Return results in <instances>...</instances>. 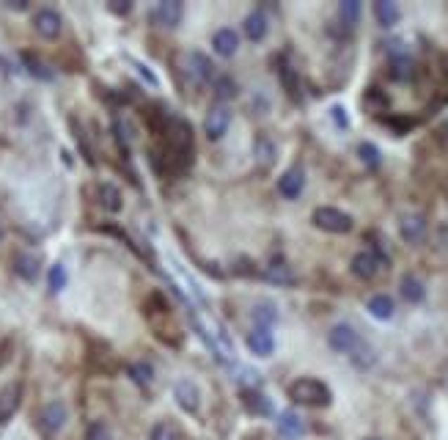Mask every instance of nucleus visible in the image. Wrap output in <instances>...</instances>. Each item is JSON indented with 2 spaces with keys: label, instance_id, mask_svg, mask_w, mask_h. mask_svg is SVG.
I'll use <instances>...</instances> for the list:
<instances>
[{
  "label": "nucleus",
  "instance_id": "1",
  "mask_svg": "<svg viewBox=\"0 0 448 440\" xmlns=\"http://www.w3.org/2000/svg\"><path fill=\"white\" fill-rule=\"evenodd\" d=\"M165 162L173 174L185 171L192 162V127L179 116L165 122Z\"/></svg>",
  "mask_w": 448,
  "mask_h": 440
},
{
  "label": "nucleus",
  "instance_id": "2",
  "mask_svg": "<svg viewBox=\"0 0 448 440\" xmlns=\"http://www.w3.org/2000/svg\"><path fill=\"white\" fill-rule=\"evenodd\" d=\"M289 399L297 405H305V408H327L333 402V394L322 380L300 377L289 385Z\"/></svg>",
  "mask_w": 448,
  "mask_h": 440
},
{
  "label": "nucleus",
  "instance_id": "3",
  "mask_svg": "<svg viewBox=\"0 0 448 440\" xmlns=\"http://www.w3.org/2000/svg\"><path fill=\"white\" fill-rule=\"evenodd\" d=\"M314 226L322 231H330V234H347V231H353V218L336 207H319V209H314Z\"/></svg>",
  "mask_w": 448,
  "mask_h": 440
},
{
  "label": "nucleus",
  "instance_id": "4",
  "mask_svg": "<svg viewBox=\"0 0 448 440\" xmlns=\"http://www.w3.org/2000/svg\"><path fill=\"white\" fill-rule=\"evenodd\" d=\"M360 336H357V330H355L353 325H347V322H338V325H333L330 328V333H327V344L330 349H336V352H341V355H353L355 349L360 347Z\"/></svg>",
  "mask_w": 448,
  "mask_h": 440
},
{
  "label": "nucleus",
  "instance_id": "5",
  "mask_svg": "<svg viewBox=\"0 0 448 440\" xmlns=\"http://www.w3.org/2000/svg\"><path fill=\"white\" fill-rule=\"evenodd\" d=\"M66 421H69V410L61 399H53V402H47L41 413H39V427L47 432V435H58L61 429L66 427Z\"/></svg>",
  "mask_w": 448,
  "mask_h": 440
},
{
  "label": "nucleus",
  "instance_id": "6",
  "mask_svg": "<svg viewBox=\"0 0 448 440\" xmlns=\"http://www.w3.org/2000/svg\"><path fill=\"white\" fill-rule=\"evenodd\" d=\"M33 28L44 39H58L61 28H64V20H61V14L55 8H39L33 14Z\"/></svg>",
  "mask_w": 448,
  "mask_h": 440
},
{
  "label": "nucleus",
  "instance_id": "7",
  "mask_svg": "<svg viewBox=\"0 0 448 440\" xmlns=\"http://www.w3.org/2000/svg\"><path fill=\"white\" fill-rule=\"evenodd\" d=\"M231 124V110L225 105H215L209 113H206V122H204V132L209 141H220L225 135V129Z\"/></svg>",
  "mask_w": 448,
  "mask_h": 440
},
{
  "label": "nucleus",
  "instance_id": "8",
  "mask_svg": "<svg viewBox=\"0 0 448 440\" xmlns=\"http://www.w3.org/2000/svg\"><path fill=\"white\" fill-rule=\"evenodd\" d=\"M152 17H154V22H160L162 28H179V22L185 17V6L179 0H162Z\"/></svg>",
  "mask_w": 448,
  "mask_h": 440
},
{
  "label": "nucleus",
  "instance_id": "9",
  "mask_svg": "<svg viewBox=\"0 0 448 440\" xmlns=\"http://www.w3.org/2000/svg\"><path fill=\"white\" fill-rule=\"evenodd\" d=\"M187 75L201 86V83H209V80H212L215 66H212V61H209L201 50H192V53H187Z\"/></svg>",
  "mask_w": 448,
  "mask_h": 440
},
{
  "label": "nucleus",
  "instance_id": "10",
  "mask_svg": "<svg viewBox=\"0 0 448 440\" xmlns=\"http://www.w3.org/2000/svg\"><path fill=\"white\" fill-rule=\"evenodd\" d=\"M305 188V171L300 168V165H294V168H289L286 174L278 179V193L284 195V198H297L300 193Z\"/></svg>",
  "mask_w": 448,
  "mask_h": 440
},
{
  "label": "nucleus",
  "instance_id": "11",
  "mask_svg": "<svg viewBox=\"0 0 448 440\" xmlns=\"http://www.w3.org/2000/svg\"><path fill=\"white\" fill-rule=\"evenodd\" d=\"M173 396L179 402V408L187 410V413H198V405H201V394L195 388V382L190 380H179L176 388H173Z\"/></svg>",
  "mask_w": 448,
  "mask_h": 440
},
{
  "label": "nucleus",
  "instance_id": "12",
  "mask_svg": "<svg viewBox=\"0 0 448 440\" xmlns=\"http://www.w3.org/2000/svg\"><path fill=\"white\" fill-rule=\"evenodd\" d=\"M248 349L258 355V358H270L275 352V339L270 333V328H256L251 336H248Z\"/></svg>",
  "mask_w": 448,
  "mask_h": 440
},
{
  "label": "nucleus",
  "instance_id": "13",
  "mask_svg": "<svg viewBox=\"0 0 448 440\" xmlns=\"http://www.w3.org/2000/svg\"><path fill=\"white\" fill-rule=\"evenodd\" d=\"M20 396H22V388L14 382V385H6L3 391H0V424H6L17 408H20Z\"/></svg>",
  "mask_w": 448,
  "mask_h": 440
},
{
  "label": "nucleus",
  "instance_id": "14",
  "mask_svg": "<svg viewBox=\"0 0 448 440\" xmlns=\"http://www.w3.org/2000/svg\"><path fill=\"white\" fill-rule=\"evenodd\" d=\"M377 270H380V261H377V256L369 251L363 253H355L353 256V273L357 278H363V281H371L374 276H377Z\"/></svg>",
  "mask_w": 448,
  "mask_h": 440
},
{
  "label": "nucleus",
  "instance_id": "15",
  "mask_svg": "<svg viewBox=\"0 0 448 440\" xmlns=\"http://www.w3.org/2000/svg\"><path fill=\"white\" fill-rule=\"evenodd\" d=\"M399 231H402L404 242H421L423 234H426V220L421 215H404L402 223H399Z\"/></svg>",
  "mask_w": 448,
  "mask_h": 440
},
{
  "label": "nucleus",
  "instance_id": "16",
  "mask_svg": "<svg viewBox=\"0 0 448 440\" xmlns=\"http://www.w3.org/2000/svg\"><path fill=\"white\" fill-rule=\"evenodd\" d=\"M212 47H215L218 56L231 58V56L237 53V47H239V36L231 31V28H220V31L212 36Z\"/></svg>",
  "mask_w": 448,
  "mask_h": 440
},
{
  "label": "nucleus",
  "instance_id": "17",
  "mask_svg": "<svg viewBox=\"0 0 448 440\" xmlns=\"http://www.w3.org/2000/svg\"><path fill=\"white\" fill-rule=\"evenodd\" d=\"M96 198H99L102 209H107V212H119L121 209V190L116 185H110V182H102L96 188Z\"/></svg>",
  "mask_w": 448,
  "mask_h": 440
},
{
  "label": "nucleus",
  "instance_id": "18",
  "mask_svg": "<svg viewBox=\"0 0 448 440\" xmlns=\"http://www.w3.org/2000/svg\"><path fill=\"white\" fill-rule=\"evenodd\" d=\"M14 273L25 281H36L39 278V259L31 253H17L14 256Z\"/></svg>",
  "mask_w": 448,
  "mask_h": 440
},
{
  "label": "nucleus",
  "instance_id": "19",
  "mask_svg": "<svg viewBox=\"0 0 448 440\" xmlns=\"http://www.w3.org/2000/svg\"><path fill=\"white\" fill-rule=\"evenodd\" d=\"M267 14L264 11H251L248 14V20H245V36L251 39V41H261L264 36H267Z\"/></svg>",
  "mask_w": 448,
  "mask_h": 440
},
{
  "label": "nucleus",
  "instance_id": "20",
  "mask_svg": "<svg viewBox=\"0 0 448 440\" xmlns=\"http://www.w3.org/2000/svg\"><path fill=\"white\" fill-rule=\"evenodd\" d=\"M275 143L267 138V135H258L256 143H253V157H256V162L261 165V168H270L272 162H275Z\"/></svg>",
  "mask_w": 448,
  "mask_h": 440
},
{
  "label": "nucleus",
  "instance_id": "21",
  "mask_svg": "<svg viewBox=\"0 0 448 440\" xmlns=\"http://www.w3.org/2000/svg\"><path fill=\"white\" fill-rule=\"evenodd\" d=\"M242 405L248 408V413H253V415H270V413H272L270 399H267L264 394H258V391H242Z\"/></svg>",
  "mask_w": 448,
  "mask_h": 440
},
{
  "label": "nucleus",
  "instance_id": "22",
  "mask_svg": "<svg viewBox=\"0 0 448 440\" xmlns=\"http://www.w3.org/2000/svg\"><path fill=\"white\" fill-rule=\"evenodd\" d=\"M374 17H377V22H380L383 28H393L402 14H399V6H396V3L380 0V3H374Z\"/></svg>",
  "mask_w": 448,
  "mask_h": 440
},
{
  "label": "nucleus",
  "instance_id": "23",
  "mask_svg": "<svg viewBox=\"0 0 448 440\" xmlns=\"http://www.w3.org/2000/svg\"><path fill=\"white\" fill-rule=\"evenodd\" d=\"M278 432H281L284 438H300V435L305 432L303 418H300L297 413H284V415L278 418Z\"/></svg>",
  "mask_w": 448,
  "mask_h": 440
},
{
  "label": "nucleus",
  "instance_id": "24",
  "mask_svg": "<svg viewBox=\"0 0 448 440\" xmlns=\"http://www.w3.org/2000/svg\"><path fill=\"white\" fill-rule=\"evenodd\" d=\"M264 278L270 283H278V286H289V283H294V276H291V270H289L284 261H272L267 270H264Z\"/></svg>",
  "mask_w": 448,
  "mask_h": 440
},
{
  "label": "nucleus",
  "instance_id": "25",
  "mask_svg": "<svg viewBox=\"0 0 448 440\" xmlns=\"http://www.w3.org/2000/svg\"><path fill=\"white\" fill-rule=\"evenodd\" d=\"M402 297L407 303H421L426 297V289H423V283L418 281L416 276H404L402 278Z\"/></svg>",
  "mask_w": 448,
  "mask_h": 440
},
{
  "label": "nucleus",
  "instance_id": "26",
  "mask_svg": "<svg viewBox=\"0 0 448 440\" xmlns=\"http://www.w3.org/2000/svg\"><path fill=\"white\" fill-rule=\"evenodd\" d=\"M369 314L374 316V319H390L393 316V300L388 297V295H374L371 300H369Z\"/></svg>",
  "mask_w": 448,
  "mask_h": 440
},
{
  "label": "nucleus",
  "instance_id": "27",
  "mask_svg": "<svg viewBox=\"0 0 448 440\" xmlns=\"http://www.w3.org/2000/svg\"><path fill=\"white\" fill-rule=\"evenodd\" d=\"M338 20H341V25L350 31L357 25V20H360V3L357 0H344L341 6H338Z\"/></svg>",
  "mask_w": 448,
  "mask_h": 440
},
{
  "label": "nucleus",
  "instance_id": "28",
  "mask_svg": "<svg viewBox=\"0 0 448 440\" xmlns=\"http://www.w3.org/2000/svg\"><path fill=\"white\" fill-rule=\"evenodd\" d=\"M22 63H25V69L31 72L33 77H39V80H53V69L47 66V63L41 61L39 56H33V53H25L22 56Z\"/></svg>",
  "mask_w": 448,
  "mask_h": 440
},
{
  "label": "nucleus",
  "instance_id": "29",
  "mask_svg": "<svg viewBox=\"0 0 448 440\" xmlns=\"http://www.w3.org/2000/svg\"><path fill=\"white\" fill-rule=\"evenodd\" d=\"M281 83H284V89H286V94L294 99V102H300V77H297V72L284 63L281 66Z\"/></svg>",
  "mask_w": 448,
  "mask_h": 440
},
{
  "label": "nucleus",
  "instance_id": "30",
  "mask_svg": "<svg viewBox=\"0 0 448 440\" xmlns=\"http://www.w3.org/2000/svg\"><path fill=\"white\" fill-rule=\"evenodd\" d=\"M253 319L258 322V328H270V325L278 319V309H275L270 300L256 303V309H253Z\"/></svg>",
  "mask_w": 448,
  "mask_h": 440
},
{
  "label": "nucleus",
  "instance_id": "31",
  "mask_svg": "<svg viewBox=\"0 0 448 440\" xmlns=\"http://www.w3.org/2000/svg\"><path fill=\"white\" fill-rule=\"evenodd\" d=\"M129 377L135 380L138 385H149L154 380V369H152V363L138 361V363H129Z\"/></svg>",
  "mask_w": 448,
  "mask_h": 440
},
{
  "label": "nucleus",
  "instance_id": "32",
  "mask_svg": "<svg viewBox=\"0 0 448 440\" xmlns=\"http://www.w3.org/2000/svg\"><path fill=\"white\" fill-rule=\"evenodd\" d=\"M350 358H353V363L357 369H369V366H374V361H377V358H374V349L366 344V342H360V347L355 349Z\"/></svg>",
  "mask_w": 448,
  "mask_h": 440
},
{
  "label": "nucleus",
  "instance_id": "33",
  "mask_svg": "<svg viewBox=\"0 0 448 440\" xmlns=\"http://www.w3.org/2000/svg\"><path fill=\"white\" fill-rule=\"evenodd\" d=\"M215 96L225 102V99H231V96H237V83H234V77H228V75H220L218 80H215Z\"/></svg>",
  "mask_w": 448,
  "mask_h": 440
},
{
  "label": "nucleus",
  "instance_id": "34",
  "mask_svg": "<svg viewBox=\"0 0 448 440\" xmlns=\"http://www.w3.org/2000/svg\"><path fill=\"white\" fill-rule=\"evenodd\" d=\"M357 157L363 160L366 168H380V149L374 143H360L357 146Z\"/></svg>",
  "mask_w": 448,
  "mask_h": 440
},
{
  "label": "nucleus",
  "instance_id": "35",
  "mask_svg": "<svg viewBox=\"0 0 448 440\" xmlns=\"http://www.w3.org/2000/svg\"><path fill=\"white\" fill-rule=\"evenodd\" d=\"M47 283H50V289H53V292H61V289H64L66 286V267L64 264H53V267H50Z\"/></svg>",
  "mask_w": 448,
  "mask_h": 440
},
{
  "label": "nucleus",
  "instance_id": "36",
  "mask_svg": "<svg viewBox=\"0 0 448 440\" xmlns=\"http://www.w3.org/2000/svg\"><path fill=\"white\" fill-rule=\"evenodd\" d=\"M383 124L390 127L396 135H404V132H410V129H413V124H416V122H413V119H399V116H385Z\"/></svg>",
  "mask_w": 448,
  "mask_h": 440
},
{
  "label": "nucleus",
  "instance_id": "37",
  "mask_svg": "<svg viewBox=\"0 0 448 440\" xmlns=\"http://www.w3.org/2000/svg\"><path fill=\"white\" fill-rule=\"evenodd\" d=\"M86 440H113L110 427H107V424H102V421H94V424L86 429Z\"/></svg>",
  "mask_w": 448,
  "mask_h": 440
},
{
  "label": "nucleus",
  "instance_id": "38",
  "mask_svg": "<svg viewBox=\"0 0 448 440\" xmlns=\"http://www.w3.org/2000/svg\"><path fill=\"white\" fill-rule=\"evenodd\" d=\"M330 116H333V122L341 127V129H347V127H350V119H347V110H344L341 105H333V108H330Z\"/></svg>",
  "mask_w": 448,
  "mask_h": 440
},
{
  "label": "nucleus",
  "instance_id": "39",
  "mask_svg": "<svg viewBox=\"0 0 448 440\" xmlns=\"http://www.w3.org/2000/svg\"><path fill=\"white\" fill-rule=\"evenodd\" d=\"M366 105H371V102H377L380 108H388V96L380 94V89H369V94H366V99H363Z\"/></svg>",
  "mask_w": 448,
  "mask_h": 440
},
{
  "label": "nucleus",
  "instance_id": "40",
  "mask_svg": "<svg viewBox=\"0 0 448 440\" xmlns=\"http://www.w3.org/2000/svg\"><path fill=\"white\" fill-rule=\"evenodd\" d=\"M152 440H173V429L168 424H157L152 432Z\"/></svg>",
  "mask_w": 448,
  "mask_h": 440
},
{
  "label": "nucleus",
  "instance_id": "41",
  "mask_svg": "<svg viewBox=\"0 0 448 440\" xmlns=\"http://www.w3.org/2000/svg\"><path fill=\"white\" fill-rule=\"evenodd\" d=\"M135 66H138V72H140V75H143V77H146V80H149L152 86H157V77H154V75L149 72V66H143V63H135Z\"/></svg>",
  "mask_w": 448,
  "mask_h": 440
},
{
  "label": "nucleus",
  "instance_id": "42",
  "mask_svg": "<svg viewBox=\"0 0 448 440\" xmlns=\"http://www.w3.org/2000/svg\"><path fill=\"white\" fill-rule=\"evenodd\" d=\"M129 8H132V3H127V0L124 3H110V11H116V14H127Z\"/></svg>",
  "mask_w": 448,
  "mask_h": 440
},
{
  "label": "nucleus",
  "instance_id": "43",
  "mask_svg": "<svg viewBox=\"0 0 448 440\" xmlns=\"http://www.w3.org/2000/svg\"><path fill=\"white\" fill-rule=\"evenodd\" d=\"M8 8H17V11H22V8H28V3L25 0H11V3H6Z\"/></svg>",
  "mask_w": 448,
  "mask_h": 440
},
{
  "label": "nucleus",
  "instance_id": "44",
  "mask_svg": "<svg viewBox=\"0 0 448 440\" xmlns=\"http://www.w3.org/2000/svg\"><path fill=\"white\" fill-rule=\"evenodd\" d=\"M437 132H440V135H443V138H446V141H448V122H443V124H440V129H437Z\"/></svg>",
  "mask_w": 448,
  "mask_h": 440
},
{
  "label": "nucleus",
  "instance_id": "45",
  "mask_svg": "<svg viewBox=\"0 0 448 440\" xmlns=\"http://www.w3.org/2000/svg\"><path fill=\"white\" fill-rule=\"evenodd\" d=\"M0 240H3V226H0Z\"/></svg>",
  "mask_w": 448,
  "mask_h": 440
},
{
  "label": "nucleus",
  "instance_id": "46",
  "mask_svg": "<svg viewBox=\"0 0 448 440\" xmlns=\"http://www.w3.org/2000/svg\"><path fill=\"white\" fill-rule=\"evenodd\" d=\"M366 440H380V438H366Z\"/></svg>",
  "mask_w": 448,
  "mask_h": 440
}]
</instances>
